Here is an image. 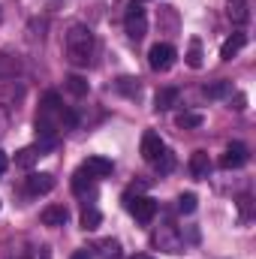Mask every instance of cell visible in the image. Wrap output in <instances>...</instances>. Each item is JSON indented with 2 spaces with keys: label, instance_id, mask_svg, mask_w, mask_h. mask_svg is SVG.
I'll use <instances>...</instances> for the list:
<instances>
[{
  "label": "cell",
  "instance_id": "19",
  "mask_svg": "<svg viewBox=\"0 0 256 259\" xmlns=\"http://www.w3.org/2000/svg\"><path fill=\"white\" fill-rule=\"evenodd\" d=\"M100 256H103V259H121V241L106 238V241L100 244Z\"/></svg>",
  "mask_w": 256,
  "mask_h": 259
},
{
  "label": "cell",
  "instance_id": "26",
  "mask_svg": "<svg viewBox=\"0 0 256 259\" xmlns=\"http://www.w3.org/2000/svg\"><path fill=\"white\" fill-rule=\"evenodd\" d=\"M241 214H244V220L250 217V199L247 196H241Z\"/></svg>",
  "mask_w": 256,
  "mask_h": 259
},
{
  "label": "cell",
  "instance_id": "7",
  "mask_svg": "<svg viewBox=\"0 0 256 259\" xmlns=\"http://www.w3.org/2000/svg\"><path fill=\"white\" fill-rule=\"evenodd\" d=\"M55 190V175H49V172H33V175H27V193L33 196H46Z\"/></svg>",
  "mask_w": 256,
  "mask_h": 259
},
{
  "label": "cell",
  "instance_id": "15",
  "mask_svg": "<svg viewBox=\"0 0 256 259\" xmlns=\"http://www.w3.org/2000/svg\"><path fill=\"white\" fill-rule=\"evenodd\" d=\"M202 94H205L208 100H223V97H229V94H232V81H226V78L211 81V84H205V88H202Z\"/></svg>",
  "mask_w": 256,
  "mask_h": 259
},
{
  "label": "cell",
  "instance_id": "27",
  "mask_svg": "<svg viewBox=\"0 0 256 259\" xmlns=\"http://www.w3.org/2000/svg\"><path fill=\"white\" fill-rule=\"evenodd\" d=\"M244 103H247V97H244V94H238V97H235V106H232V109H238V112H244Z\"/></svg>",
  "mask_w": 256,
  "mask_h": 259
},
{
  "label": "cell",
  "instance_id": "6",
  "mask_svg": "<svg viewBox=\"0 0 256 259\" xmlns=\"http://www.w3.org/2000/svg\"><path fill=\"white\" fill-rule=\"evenodd\" d=\"M166 151V145H163V139H160V133H154V130H148L145 136H142V157L148 160V163H154L160 154Z\"/></svg>",
  "mask_w": 256,
  "mask_h": 259
},
{
  "label": "cell",
  "instance_id": "24",
  "mask_svg": "<svg viewBox=\"0 0 256 259\" xmlns=\"http://www.w3.org/2000/svg\"><path fill=\"white\" fill-rule=\"evenodd\" d=\"M154 163H157V169H160V172H172V166H175V154L163 151V154H160V157H157Z\"/></svg>",
  "mask_w": 256,
  "mask_h": 259
},
{
  "label": "cell",
  "instance_id": "14",
  "mask_svg": "<svg viewBox=\"0 0 256 259\" xmlns=\"http://www.w3.org/2000/svg\"><path fill=\"white\" fill-rule=\"evenodd\" d=\"M190 172H193V178H208V172H211V160H208L205 151H193L190 154Z\"/></svg>",
  "mask_w": 256,
  "mask_h": 259
},
{
  "label": "cell",
  "instance_id": "20",
  "mask_svg": "<svg viewBox=\"0 0 256 259\" xmlns=\"http://www.w3.org/2000/svg\"><path fill=\"white\" fill-rule=\"evenodd\" d=\"M66 91L75 94V97H84V94H88V78H81V75H69V78H66Z\"/></svg>",
  "mask_w": 256,
  "mask_h": 259
},
{
  "label": "cell",
  "instance_id": "30",
  "mask_svg": "<svg viewBox=\"0 0 256 259\" xmlns=\"http://www.w3.org/2000/svg\"><path fill=\"white\" fill-rule=\"evenodd\" d=\"M130 259H154L151 253H136V256H130Z\"/></svg>",
  "mask_w": 256,
  "mask_h": 259
},
{
  "label": "cell",
  "instance_id": "11",
  "mask_svg": "<svg viewBox=\"0 0 256 259\" xmlns=\"http://www.w3.org/2000/svg\"><path fill=\"white\" fill-rule=\"evenodd\" d=\"M226 15H229L232 24H247V21H250V3H247V0H229Z\"/></svg>",
  "mask_w": 256,
  "mask_h": 259
},
{
  "label": "cell",
  "instance_id": "13",
  "mask_svg": "<svg viewBox=\"0 0 256 259\" xmlns=\"http://www.w3.org/2000/svg\"><path fill=\"white\" fill-rule=\"evenodd\" d=\"M244 46H247V33H232V36L220 46V58H223V61H232Z\"/></svg>",
  "mask_w": 256,
  "mask_h": 259
},
{
  "label": "cell",
  "instance_id": "22",
  "mask_svg": "<svg viewBox=\"0 0 256 259\" xmlns=\"http://www.w3.org/2000/svg\"><path fill=\"white\" fill-rule=\"evenodd\" d=\"M178 208H181V214H193V211L199 208L196 193H181V196H178Z\"/></svg>",
  "mask_w": 256,
  "mask_h": 259
},
{
  "label": "cell",
  "instance_id": "1",
  "mask_svg": "<svg viewBox=\"0 0 256 259\" xmlns=\"http://www.w3.org/2000/svg\"><path fill=\"white\" fill-rule=\"evenodd\" d=\"M66 55H69V61L75 66L91 64V55H94V33H91V27L75 24L66 33Z\"/></svg>",
  "mask_w": 256,
  "mask_h": 259
},
{
  "label": "cell",
  "instance_id": "8",
  "mask_svg": "<svg viewBox=\"0 0 256 259\" xmlns=\"http://www.w3.org/2000/svg\"><path fill=\"white\" fill-rule=\"evenodd\" d=\"M72 193L75 196H94L97 193V178L88 169H75V175H72Z\"/></svg>",
  "mask_w": 256,
  "mask_h": 259
},
{
  "label": "cell",
  "instance_id": "28",
  "mask_svg": "<svg viewBox=\"0 0 256 259\" xmlns=\"http://www.w3.org/2000/svg\"><path fill=\"white\" fill-rule=\"evenodd\" d=\"M69 259H94V253H91V250H75Z\"/></svg>",
  "mask_w": 256,
  "mask_h": 259
},
{
  "label": "cell",
  "instance_id": "2",
  "mask_svg": "<svg viewBox=\"0 0 256 259\" xmlns=\"http://www.w3.org/2000/svg\"><path fill=\"white\" fill-rule=\"evenodd\" d=\"M124 202H127V211L139 220V223H151V220L157 217V202H154L151 196H133V193H127V196H124Z\"/></svg>",
  "mask_w": 256,
  "mask_h": 259
},
{
  "label": "cell",
  "instance_id": "5",
  "mask_svg": "<svg viewBox=\"0 0 256 259\" xmlns=\"http://www.w3.org/2000/svg\"><path fill=\"white\" fill-rule=\"evenodd\" d=\"M247 160H250V151H247V145H241V142H232V145L223 151V157H220V166H223V169H241Z\"/></svg>",
  "mask_w": 256,
  "mask_h": 259
},
{
  "label": "cell",
  "instance_id": "9",
  "mask_svg": "<svg viewBox=\"0 0 256 259\" xmlns=\"http://www.w3.org/2000/svg\"><path fill=\"white\" fill-rule=\"evenodd\" d=\"M178 100H181V91L178 88H160L157 97H154V109L157 112H169V109L178 106Z\"/></svg>",
  "mask_w": 256,
  "mask_h": 259
},
{
  "label": "cell",
  "instance_id": "31",
  "mask_svg": "<svg viewBox=\"0 0 256 259\" xmlns=\"http://www.w3.org/2000/svg\"><path fill=\"white\" fill-rule=\"evenodd\" d=\"M139 3H145V0H139Z\"/></svg>",
  "mask_w": 256,
  "mask_h": 259
},
{
  "label": "cell",
  "instance_id": "12",
  "mask_svg": "<svg viewBox=\"0 0 256 259\" xmlns=\"http://www.w3.org/2000/svg\"><path fill=\"white\" fill-rule=\"evenodd\" d=\"M39 220H42L46 226H64L66 220H69V211H66L64 205H49V208H42Z\"/></svg>",
  "mask_w": 256,
  "mask_h": 259
},
{
  "label": "cell",
  "instance_id": "21",
  "mask_svg": "<svg viewBox=\"0 0 256 259\" xmlns=\"http://www.w3.org/2000/svg\"><path fill=\"white\" fill-rule=\"evenodd\" d=\"M21 69V64L15 61V58H9V55H0V78H9V75H15Z\"/></svg>",
  "mask_w": 256,
  "mask_h": 259
},
{
  "label": "cell",
  "instance_id": "4",
  "mask_svg": "<svg viewBox=\"0 0 256 259\" xmlns=\"http://www.w3.org/2000/svg\"><path fill=\"white\" fill-rule=\"evenodd\" d=\"M127 33L133 39H142L148 33V18H145V6L139 0H130L127 9Z\"/></svg>",
  "mask_w": 256,
  "mask_h": 259
},
{
  "label": "cell",
  "instance_id": "25",
  "mask_svg": "<svg viewBox=\"0 0 256 259\" xmlns=\"http://www.w3.org/2000/svg\"><path fill=\"white\" fill-rule=\"evenodd\" d=\"M118 91L136 97V94H139V78H118Z\"/></svg>",
  "mask_w": 256,
  "mask_h": 259
},
{
  "label": "cell",
  "instance_id": "3",
  "mask_svg": "<svg viewBox=\"0 0 256 259\" xmlns=\"http://www.w3.org/2000/svg\"><path fill=\"white\" fill-rule=\"evenodd\" d=\"M175 58H178V52H175L169 42H157V46H151V52H148V66H151L154 72H166V69H172Z\"/></svg>",
  "mask_w": 256,
  "mask_h": 259
},
{
  "label": "cell",
  "instance_id": "29",
  "mask_svg": "<svg viewBox=\"0 0 256 259\" xmlns=\"http://www.w3.org/2000/svg\"><path fill=\"white\" fill-rule=\"evenodd\" d=\"M6 166H9V160H6V151H0V178H3V172H6Z\"/></svg>",
  "mask_w": 256,
  "mask_h": 259
},
{
  "label": "cell",
  "instance_id": "16",
  "mask_svg": "<svg viewBox=\"0 0 256 259\" xmlns=\"http://www.w3.org/2000/svg\"><path fill=\"white\" fill-rule=\"evenodd\" d=\"M42 157V151H39V145H30V148H21L18 154H15V166H21V169H30L36 160Z\"/></svg>",
  "mask_w": 256,
  "mask_h": 259
},
{
  "label": "cell",
  "instance_id": "18",
  "mask_svg": "<svg viewBox=\"0 0 256 259\" xmlns=\"http://www.w3.org/2000/svg\"><path fill=\"white\" fill-rule=\"evenodd\" d=\"M175 124L181 130H196V127H202V115H199V112H181V115L175 118Z\"/></svg>",
  "mask_w": 256,
  "mask_h": 259
},
{
  "label": "cell",
  "instance_id": "17",
  "mask_svg": "<svg viewBox=\"0 0 256 259\" xmlns=\"http://www.w3.org/2000/svg\"><path fill=\"white\" fill-rule=\"evenodd\" d=\"M100 223H103V214H100L97 208H84V211H81V229L94 232V229H97Z\"/></svg>",
  "mask_w": 256,
  "mask_h": 259
},
{
  "label": "cell",
  "instance_id": "10",
  "mask_svg": "<svg viewBox=\"0 0 256 259\" xmlns=\"http://www.w3.org/2000/svg\"><path fill=\"white\" fill-rule=\"evenodd\" d=\"M81 169H88L94 178H106V175H112L115 163H112L109 157H100V154H94V157H88V160H84V166H81Z\"/></svg>",
  "mask_w": 256,
  "mask_h": 259
},
{
  "label": "cell",
  "instance_id": "23",
  "mask_svg": "<svg viewBox=\"0 0 256 259\" xmlns=\"http://www.w3.org/2000/svg\"><path fill=\"white\" fill-rule=\"evenodd\" d=\"M187 64L193 69H199L202 66V42L199 39H190V52H187Z\"/></svg>",
  "mask_w": 256,
  "mask_h": 259
}]
</instances>
